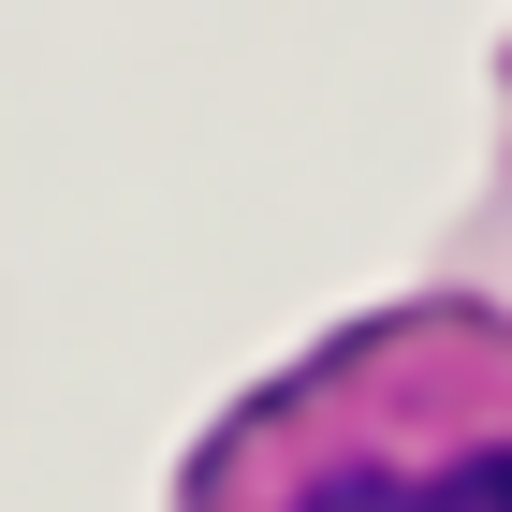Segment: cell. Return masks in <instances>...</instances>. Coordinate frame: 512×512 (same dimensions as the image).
I'll use <instances>...</instances> for the list:
<instances>
[{"label": "cell", "mask_w": 512, "mask_h": 512, "mask_svg": "<svg viewBox=\"0 0 512 512\" xmlns=\"http://www.w3.org/2000/svg\"><path fill=\"white\" fill-rule=\"evenodd\" d=\"M395 512H512V439L498 454H454V469H410Z\"/></svg>", "instance_id": "obj_1"}, {"label": "cell", "mask_w": 512, "mask_h": 512, "mask_svg": "<svg viewBox=\"0 0 512 512\" xmlns=\"http://www.w3.org/2000/svg\"><path fill=\"white\" fill-rule=\"evenodd\" d=\"M395 498H410V469H337V483H308L293 512H395Z\"/></svg>", "instance_id": "obj_2"}]
</instances>
